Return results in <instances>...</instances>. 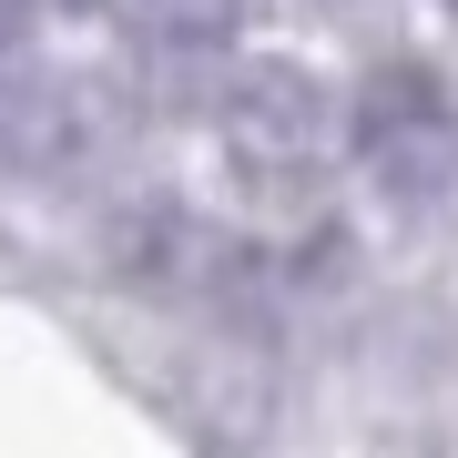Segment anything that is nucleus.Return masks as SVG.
<instances>
[{
  "instance_id": "nucleus-1",
  "label": "nucleus",
  "mask_w": 458,
  "mask_h": 458,
  "mask_svg": "<svg viewBox=\"0 0 458 458\" xmlns=\"http://www.w3.org/2000/svg\"><path fill=\"white\" fill-rule=\"evenodd\" d=\"M214 132L245 194L265 204H306L316 183L346 164V102L316 82L306 62H234V82L214 92Z\"/></svg>"
},
{
  "instance_id": "nucleus-2",
  "label": "nucleus",
  "mask_w": 458,
  "mask_h": 458,
  "mask_svg": "<svg viewBox=\"0 0 458 458\" xmlns=\"http://www.w3.org/2000/svg\"><path fill=\"white\" fill-rule=\"evenodd\" d=\"M346 153H357V174H367L387 204H438L448 174H458V113H448V82H438L428 62L367 72V92L346 102Z\"/></svg>"
},
{
  "instance_id": "nucleus-3",
  "label": "nucleus",
  "mask_w": 458,
  "mask_h": 458,
  "mask_svg": "<svg viewBox=\"0 0 458 458\" xmlns=\"http://www.w3.org/2000/svg\"><path fill=\"white\" fill-rule=\"evenodd\" d=\"M234 21L245 0H132V41H123V72L153 113H183L194 92H225L234 82Z\"/></svg>"
},
{
  "instance_id": "nucleus-4",
  "label": "nucleus",
  "mask_w": 458,
  "mask_h": 458,
  "mask_svg": "<svg viewBox=\"0 0 458 458\" xmlns=\"http://www.w3.org/2000/svg\"><path fill=\"white\" fill-rule=\"evenodd\" d=\"M0 143L31 174H72V164H92V153L113 143V102H102L82 72H21V82L0 92Z\"/></svg>"
},
{
  "instance_id": "nucleus-5",
  "label": "nucleus",
  "mask_w": 458,
  "mask_h": 458,
  "mask_svg": "<svg viewBox=\"0 0 458 458\" xmlns=\"http://www.w3.org/2000/svg\"><path fill=\"white\" fill-rule=\"evenodd\" d=\"M21 82V62H11V0H0V92Z\"/></svg>"
},
{
  "instance_id": "nucleus-6",
  "label": "nucleus",
  "mask_w": 458,
  "mask_h": 458,
  "mask_svg": "<svg viewBox=\"0 0 458 458\" xmlns=\"http://www.w3.org/2000/svg\"><path fill=\"white\" fill-rule=\"evenodd\" d=\"M62 11H102V0H62Z\"/></svg>"
},
{
  "instance_id": "nucleus-7",
  "label": "nucleus",
  "mask_w": 458,
  "mask_h": 458,
  "mask_svg": "<svg viewBox=\"0 0 458 458\" xmlns=\"http://www.w3.org/2000/svg\"><path fill=\"white\" fill-rule=\"evenodd\" d=\"M448 11H458V0H448Z\"/></svg>"
}]
</instances>
